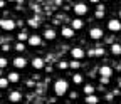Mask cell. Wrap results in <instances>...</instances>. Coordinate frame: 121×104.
I'll use <instances>...</instances> for the list:
<instances>
[{
  "label": "cell",
  "instance_id": "obj_1",
  "mask_svg": "<svg viewBox=\"0 0 121 104\" xmlns=\"http://www.w3.org/2000/svg\"><path fill=\"white\" fill-rule=\"evenodd\" d=\"M54 92H56L57 96H64V94L67 92V82H66L64 79L56 81V84H54Z\"/></svg>",
  "mask_w": 121,
  "mask_h": 104
},
{
  "label": "cell",
  "instance_id": "obj_2",
  "mask_svg": "<svg viewBox=\"0 0 121 104\" xmlns=\"http://www.w3.org/2000/svg\"><path fill=\"white\" fill-rule=\"evenodd\" d=\"M108 29L111 32H119L121 30V20L119 19H111L108 20Z\"/></svg>",
  "mask_w": 121,
  "mask_h": 104
},
{
  "label": "cell",
  "instance_id": "obj_3",
  "mask_svg": "<svg viewBox=\"0 0 121 104\" xmlns=\"http://www.w3.org/2000/svg\"><path fill=\"white\" fill-rule=\"evenodd\" d=\"M103 35H104V32H103V29H99V27H94V29L89 30V37L93 40H99V39H103Z\"/></svg>",
  "mask_w": 121,
  "mask_h": 104
},
{
  "label": "cell",
  "instance_id": "obj_4",
  "mask_svg": "<svg viewBox=\"0 0 121 104\" xmlns=\"http://www.w3.org/2000/svg\"><path fill=\"white\" fill-rule=\"evenodd\" d=\"M0 27H2L4 30H13V29H15V22L10 20V19H2V20H0Z\"/></svg>",
  "mask_w": 121,
  "mask_h": 104
},
{
  "label": "cell",
  "instance_id": "obj_5",
  "mask_svg": "<svg viewBox=\"0 0 121 104\" xmlns=\"http://www.w3.org/2000/svg\"><path fill=\"white\" fill-rule=\"evenodd\" d=\"M74 13H76V15H86V13H87V7L84 4H76L74 5Z\"/></svg>",
  "mask_w": 121,
  "mask_h": 104
},
{
  "label": "cell",
  "instance_id": "obj_6",
  "mask_svg": "<svg viewBox=\"0 0 121 104\" xmlns=\"http://www.w3.org/2000/svg\"><path fill=\"white\" fill-rule=\"evenodd\" d=\"M12 64H13V67H15V69H24V67L27 66V61H25L24 57H15Z\"/></svg>",
  "mask_w": 121,
  "mask_h": 104
},
{
  "label": "cell",
  "instance_id": "obj_7",
  "mask_svg": "<svg viewBox=\"0 0 121 104\" xmlns=\"http://www.w3.org/2000/svg\"><path fill=\"white\" fill-rule=\"evenodd\" d=\"M71 55H72V59H82L86 54H84V50H82L81 47H72V50H71Z\"/></svg>",
  "mask_w": 121,
  "mask_h": 104
},
{
  "label": "cell",
  "instance_id": "obj_8",
  "mask_svg": "<svg viewBox=\"0 0 121 104\" xmlns=\"http://www.w3.org/2000/svg\"><path fill=\"white\" fill-rule=\"evenodd\" d=\"M99 76L111 77V76H113V69H111L109 66H101V67H99Z\"/></svg>",
  "mask_w": 121,
  "mask_h": 104
},
{
  "label": "cell",
  "instance_id": "obj_9",
  "mask_svg": "<svg viewBox=\"0 0 121 104\" xmlns=\"http://www.w3.org/2000/svg\"><path fill=\"white\" fill-rule=\"evenodd\" d=\"M9 101H10V102H19V101H22V94H20L19 91H12V92L9 94Z\"/></svg>",
  "mask_w": 121,
  "mask_h": 104
},
{
  "label": "cell",
  "instance_id": "obj_10",
  "mask_svg": "<svg viewBox=\"0 0 121 104\" xmlns=\"http://www.w3.org/2000/svg\"><path fill=\"white\" fill-rule=\"evenodd\" d=\"M27 42H29V46H32V47H39L42 40H40V37H39V35H30Z\"/></svg>",
  "mask_w": 121,
  "mask_h": 104
},
{
  "label": "cell",
  "instance_id": "obj_11",
  "mask_svg": "<svg viewBox=\"0 0 121 104\" xmlns=\"http://www.w3.org/2000/svg\"><path fill=\"white\" fill-rule=\"evenodd\" d=\"M74 32H76V30H74L72 27H64L62 30H60V34H62L64 39H71V37L74 35Z\"/></svg>",
  "mask_w": 121,
  "mask_h": 104
},
{
  "label": "cell",
  "instance_id": "obj_12",
  "mask_svg": "<svg viewBox=\"0 0 121 104\" xmlns=\"http://www.w3.org/2000/svg\"><path fill=\"white\" fill-rule=\"evenodd\" d=\"M44 66H45V62L42 61L40 57H35L34 61H32V67H34V69H42Z\"/></svg>",
  "mask_w": 121,
  "mask_h": 104
},
{
  "label": "cell",
  "instance_id": "obj_13",
  "mask_svg": "<svg viewBox=\"0 0 121 104\" xmlns=\"http://www.w3.org/2000/svg\"><path fill=\"white\" fill-rule=\"evenodd\" d=\"M86 102L87 104H96V102H99V97L96 94H86Z\"/></svg>",
  "mask_w": 121,
  "mask_h": 104
},
{
  "label": "cell",
  "instance_id": "obj_14",
  "mask_svg": "<svg viewBox=\"0 0 121 104\" xmlns=\"http://www.w3.org/2000/svg\"><path fill=\"white\" fill-rule=\"evenodd\" d=\"M82 25H84V22L81 20V19H74L72 20V29H74V30H79V29H82Z\"/></svg>",
  "mask_w": 121,
  "mask_h": 104
},
{
  "label": "cell",
  "instance_id": "obj_15",
  "mask_svg": "<svg viewBox=\"0 0 121 104\" xmlns=\"http://www.w3.org/2000/svg\"><path fill=\"white\" fill-rule=\"evenodd\" d=\"M44 37L47 39V40H54V39H56V32L52 30V29H45V32H44Z\"/></svg>",
  "mask_w": 121,
  "mask_h": 104
},
{
  "label": "cell",
  "instance_id": "obj_16",
  "mask_svg": "<svg viewBox=\"0 0 121 104\" xmlns=\"http://www.w3.org/2000/svg\"><path fill=\"white\" fill-rule=\"evenodd\" d=\"M111 54L113 55H121V44H113L111 46Z\"/></svg>",
  "mask_w": 121,
  "mask_h": 104
},
{
  "label": "cell",
  "instance_id": "obj_17",
  "mask_svg": "<svg viewBox=\"0 0 121 104\" xmlns=\"http://www.w3.org/2000/svg\"><path fill=\"white\" fill-rule=\"evenodd\" d=\"M19 79H20V76H19L17 72H10L9 74V81L10 82H19Z\"/></svg>",
  "mask_w": 121,
  "mask_h": 104
},
{
  "label": "cell",
  "instance_id": "obj_18",
  "mask_svg": "<svg viewBox=\"0 0 121 104\" xmlns=\"http://www.w3.org/2000/svg\"><path fill=\"white\" fill-rule=\"evenodd\" d=\"M69 67H71V69H79V67H81L79 59H74V61H71V62H69Z\"/></svg>",
  "mask_w": 121,
  "mask_h": 104
},
{
  "label": "cell",
  "instance_id": "obj_19",
  "mask_svg": "<svg viewBox=\"0 0 121 104\" xmlns=\"http://www.w3.org/2000/svg\"><path fill=\"white\" fill-rule=\"evenodd\" d=\"M84 94H94V87L91 84H86L84 86Z\"/></svg>",
  "mask_w": 121,
  "mask_h": 104
},
{
  "label": "cell",
  "instance_id": "obj_20",
  "mask_svg": "<svg viewBox=\"0 0 121 104\" xmlns=\"http://www.w3.org/2000/svg\"><path fill=\"white\" fill-rule=\"evenodd\" d=\"M9 82H10L9 77H7V79H5V77H0V89H5V87L9 86Z\"/></svg>",
  "mask_w": 121,
  "mask_h": 104
},
{
  "label": "cell",
  "instance_id": "obj_21",
  "mask_svg": "<svg viewBox=\"0 0 121 104\" xmlns=\"http://www.w3.org/2000/svg\"><path fill=\"white\" fill-rule=\"evenodd\" d=\"M72 81H74V84H81V82H82V76H81V74H74V76H72Z\"/></svg>",
  "mask_w": 121,
  "mask_h": 104
},
{
  "label": "cell",
  "instance_id": "obj_22",
  "mask_svg": "<svg viewBox=\"0 0 121 104\" xmlns=\"http://www.w3.org/2000/svg\"><path fill=\"white\" fill-rule=\"evenodd\" d=\"M27 25L32 27V29H35V27H37V19H29V20H27Z\"/></svg>",
  "mask_w": 121,
  "mask_h": 104
},
{
  "label": "cell",
  "instance_id": "obj_23",
  "mask_svg": "<svg viewBox=\"0 0 121 104\" xmlns=\"http://www.w3.org/2000/svg\"><path fill=\"white\" fill-rule=\"evenodd\" d=\"M25 49V46H24V44H22V40L20 42H17V44H15V50H17V52H22Z\"/></svg>",
  "mask_w": 121,
  "mask_h": 104
},
{
  "label": "cell",
  "instance_id": "obj_24",
  "mask_svg": "<svg viewBox=\"0 0 121 104\" xmlns=\"http://www.w3.org/2000/svg\"><path fill=\"white\" fill-rule=\"evenodd\" d=\"M7 64H9V62H7V59H5V57H0V69L7 67Z\"/></svg>",
  "mask_w": 121,
  "mask_h": 104
},
{
  "label": "cell",
  "instance_id": "obj_25",
  "mask_svg": "<svg viewBox=\"0 0 121 104\" xmlns=\"http://www.w3.org/2000/svg\"><path fill=\"white\" fill-rule=\"evenodd\" d=\"M19 40H29V35H27L25 32H20V34H19Z\"/></svg>",
  "mask_w": 121,
  "mask_h": 104
},
{
  "label": "cell",
  "instance_id": "obj_26",
  "mask_svg": "<svg viewBox=\"0 0 121 104\" xmlns=\"http://www.w3.org/2000/svg\"><path fill=\"white\" fill-rule=\"evenodd\" d=\"M94 54H96V55H104V49H103V47H98V49L94 50Z\"/></svg>",
  "mask_w": 121,
  "mask_h": 104
},
{
  "label": "cell",
  "instance_id": "obj_27",
  "mask_svg": "<svg viewBox=\"0 0 121 104\" xmlns=\"http://www.w3.org/2000/svg\"><path fill=\"white\" fill-rule=\"evenodd\" d=\"M66 67H69L67 62H64V61H60V62H59V69H66Z\"/></svg>",
  "mask_w": 121,
  "mask_h": 104
},
{
  "label": "cell",
  "instance_id": "obj_28",
  "mask_svg": "<svg viewBox=\"0 0 121 104\" xmlns=\"http://www.w3.org/2000/svg\"><path fill=\"white\" fill-rule=\"evenodd\" d=\"M99 81H101V84H108V82H109V77H106V76H101V79H99Z\"/></svg>",
  "mask_w": 121,
  "mask_h": 104
},
{
  "label": "cell",
  "instance_id": "obj_29",
  "mask_svg": "<svg viewBox=\"0 0 121 104\" xmlns=\"http://www.w3.org/2000/svg\"><path fill=\"white\" fill-rule=\"evenodd\" d=\"M69 96H71V99H76V97H78V94H76V92H74V91H72V92H71V94H69Z\"/></svg>",
  "mask_w": 121,
  "mask_h": 104
},
{
  "label": "cell",
  "instance_id": "obj_30",
  "mask_svg": "<svg viewBox=\"0 0 121 104\" xmlns=\"http://www.w3.org/2000/svg\"><path fill=\"white\" fill-rule=\"evenodd\" d=\"M91 2H93V4H98V2H99V0H91Z\"/></svg>",
  "mask_w": 121,
  "mask_h": 104
},
{
  "label": "cell",
  "instance_id": "obj_31",
  "mask_svg": "<svg viewBox=\"0 0 121 104\" xmlns=\"http://www.w3.org/2000/svg\"><path fill=\"white\" fill-rule=\"evenodd\" d=\"M7 2H17V0H7Z\"/></svg>",
  "mask_w": 121,
  "mask_h": 104
},
{
  "label": "cell",
  "instance_id": "obj_32",
  "mask_svg": "<svg viewBox=\"0 0 121 104\" xmlns=\"http://www.w3.org/2000/svg\"><path fill=\"white\" fill-rule=\"evenodd\" d=\"M119 15H121V12H119Z\"/></svg>",
  "mask_w": 121,
  "mask_h": 104
}]
</instances>
